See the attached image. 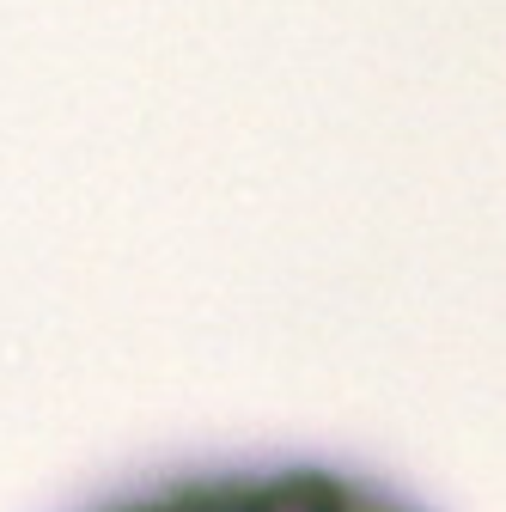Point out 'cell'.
I'll list each match as a JSON object with an SVG mask.
<instances>
[{"label":"cell","instance_id":"6da1fadb","mask_svg":"<svg viewBox=\"0 0 506 512\" xmlns=\"http://www.w3.org/2000/svg\"><path fill=\"white\" fill-rule=\"evenodd\" d=\"M98 512H421L366 476L330 464H281V470H220L183 476L147 494H129Z\"/></svg>","mask_w":506,"mask_h":512}]
</instances>
